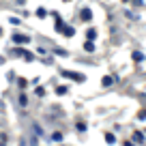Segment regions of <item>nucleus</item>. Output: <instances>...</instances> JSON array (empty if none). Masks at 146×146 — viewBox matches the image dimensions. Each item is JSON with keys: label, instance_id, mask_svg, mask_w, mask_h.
<instances>
[{"label": "nucleus", "instance_id": "nucleus-6", "mask_svg": "<svg viewBox=\"0 0 146 146\" xmlns=\"http://www.w3.org/2000/svg\"><path fill=\"white\" fill-rule=\"evenodd\" d=\"M56 92H58V95H64V92H67V88H64V86H58V88H56Z\"/></svg>", "mask_w": 146, "mask_h": 146}, {"label": "nucleus", "instance_id": "nucleus-2", "mask_svg": "<svg viewBox=\"0 0 146 146\" xmlns=\"http://www.w3.org/2000/svg\"><path fill=\"white\" fill-rule=\"evenodd\" d=\"M15 56H19V58H26V60H35V56H32L30 52H26V50H15Z\"/></svg>", "mask_w": 146, "mask_h": 146}, {"label": "nucleus", "instance_id": "nucleus-8", "mask_svg": "<svg viewBox=\"0 0 146 146\" xmlns=\"http://www.w3.org/2000/svg\"><path fill=\"white\" fill-rule=\"evenodd\" d=\"M0 35H2V30H0Z\"/></svg>", "mask_w": 146, "mask_h": 146}, {"label": "nucleus", "instance_id": "nucleus-3", "mask_svg": "<svg viewBox=\"0 0 146 146\" xmlns=\"http://www.w3.org/2000/svg\"><path fill=\"white\" fill-rule=\"evenodd\" d=\"M13 41L15 43H30V36H26V35H13Z\"/></svg>", "mask_w": 146, "mask_h": 146}, {"label": "nucleus", "instance_id": "nucleus-4", "mask_svg": "<svg viewBox=\"0 0 146 146\" xmlns=\"http://www.w3.org/2000/svg\"><path fill=\"white\" fill-rule=\"evenodd\" d=\"M90 17H92L90 9H84V11H82V19H86V22H90Z\"/></svg>", "mask_w": 146, "mask_h": 146}, {"label": "nucleus", "instance_id": "nucleus-5", "mask_svg": "<svg viewBox=\"0 0 146 146\" xmlns=\"http://www.w3.org/2000/svg\"><path fill=\"white\" fill-rule=\"evenodd\" d=\"M84 47H86V52H92V50H95V45H92V43H84Z\"/></svg>", "mask_w": 146, "mask_h": 146}, {"label": "nucleus", "instance_id": "nucleus-7", "mask_svg": "<svg viewBox=\"0 0 146 146\" xmlns=\"http://www.w3.org/2000/svg\"><path fill=\"white\" fill-rule=\"evenodd\" d=\"M7 144V137H5V133H0V146H5Z\"/></svg>", "mask_w": 146, "mask_h": 146}, {"label": "nucleus", "instance_id": "nucleus-1", "mask_svg": "<svg viewBox=\"0 0 146 146\" xmlns=\"http://www.w3.org/2000/svg\"><path fill=\"white\" fill-rule=\"evenodd\" d=\"M62 75H64V78L75 80V82H84V80H86V78L82 75V73H73V71H62Z\"/></svg>", "mask_w": 146, "mask_h": 146}]
</instances>
